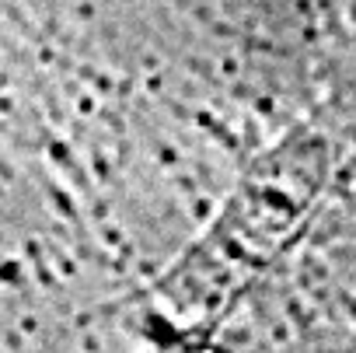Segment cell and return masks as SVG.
I'll return each instance as SVG.
<instances>
[{
	"label": "cell",
	"mask_w": 356,
	"mask_h": 353,
	"mask_svg": "<svg viewBox=\"0 0 356 353\" xmlns=\"http://www.w3.org/2000/svg\"><path fill=\"white\" fill-rule=\"evenodd\" d=\"M297 287L311 304L335 311L356 329V235L311 245Z\"/></svg>",
	"instance_id": "obj_1"
}]
</instances>
